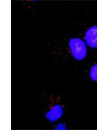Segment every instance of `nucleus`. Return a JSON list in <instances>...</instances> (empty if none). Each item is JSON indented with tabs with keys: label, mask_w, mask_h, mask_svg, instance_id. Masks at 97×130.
Returning a JSON list of instances; mask_svg holds the SVG:
<instances>
[{
	"label": "nucleus",
	"mask_w": 97,
	"mask_h": 130,
	"mask_svg": "<svg viewBox=\"0 0 97 130\" xmlns=\"http://www.w3.org/2000/svg\"><path fill=\"white\" fill-rule=\"evenodd\" d=\"M69 45L72 55L75 59L81 61L87 55V47L85 42L80 39H71L69 41Z\"/></svg>",
	"instance_id": "nucleus-1"
},
{
	"label": "nucleus",
	"mask_w": 97,
	"mask_h": 130,
	"mask_svg": "<svg viewBox=\"0 0 97 130\" xmlns=\"http://www.w3.org/2000/svg\"><path fill=\"white\" fill-rule=\"evenodd\" d=\"M85 40L89 46L93 48L97 47V26L91 27L86 31Z\"/></svg>",
	"instance_id": "nucleus-2"
},
{
	"label": "nucleus",
	"mask_w": 97,
	"mask_h": 130,
	"mask_svg": "<svg viewBox=\"0 0 97 130\" xmlns=\"http://www.w3.org/2000/svg\"><path fill=\"white\" fill-rule=\"evenodd\" d=\"M62 115H63L62 107L60 105H55L50 111L46 113L45 117L47 120H48L51 122H54L60 119Z\"/></svg>",
	"instance_id": "nucleus-3"
},
{
	"label": "nucleus",
	"mask_w": 97,
	"mask_h": 130,
	"mask_svg": "<svg viewBox=\"0 0 97 130\" xmlns=\"http://www.w3.org/2000/svg\"><path fill=\"white\" fill-rule=\"evenodd\" d=\"M90 77L94 81H97V64H94L90 71Z\"/></svg>",
	"instance_id": "nucleus-4"
}]
</instances>
